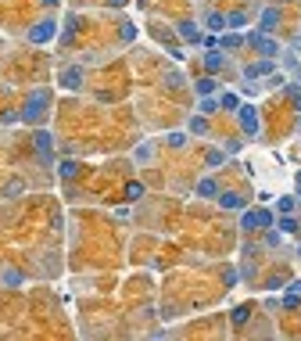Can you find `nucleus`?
<instances>
[{"label": "nucleus", "mask_w": 301, "mask_h": 341, "mask_svg": "<svg viewBox=\"0 0 301 341\" xmlns=\"http://www.w3.org/2000/svg\"><path fill=\"white\" fill-rule=\"evenodd\" d=\"M297 259H301V248H297Z\"/></svg>", "instance_id": "nucleus-31"}, {"label": "nucleus", "mask_w": 301, "mask_h": 341, "mask_svg": "<svg viewBox=\"0 0 301 341\" xmlns=\"http://www.w3.org/2000/svg\"><path fill=\"white\" fill-rule=\"evenodd\" d=\"M237 122H240V130H244L247 137H255V133H258V111H255L251 104L237 108Z\"/></svg>", "instance_id": "nucleus-2"}, {"label": "nucleus", "mask_w": 301, "mask_h": 341, "mask_svg": "<svg viewBox=\"0 0 301 341\" xmlns=\"http://www.w3.org/2000/svg\"><path fill=\"white\" fill-rule=\"evenodd\" d=\"M83 83V72L79 68H68V72H61V87H68V90H75Z\"/></svg>", "instance_id": "nucleus-8"}, {"label": "nucleus", "mask_w": 301, "mask_h": 341, "mask_svg": "<svg viewBox=\"0 0 301 341\" xmlns=\"http://www.w3.org/2000/svg\"><path fill=\"white\" fill-rule=\"evenodd\" d=\"M240 44H244L240 36H222V47H226V51H233V47H240Z\"/></svg>", "instance_id": "nucleus-20"}, {"label": "nucleus", "mask_w": 301, "mask_h": 341, "mask_svg": "<svg viewBox=\"0 0 301 341\" xmlns=\"http://www.w3.org/2000/svg\"><path fill=\"white\" fill-rule=\"evenodd\" d=\"M54 29H58V25H54V22L47 18V22H40V25H36V29L29 32V40H32V44H47L51 36H54Z\"/></svg>", "instance_id": "nucleus-4"}, {"label": "nucleus", "mask_w": 301, "mask_h": 341, "mask_svg": "<svg viewBox=\"0 0 301 341\" xmlns=\"http://www.w3.org/2000/svg\"><path fill=\"white\" fill-rule=\"evenodd\" d=\"M47 104H51V90H36V94H29V101H25V108H22V119H25V122H43Z\"/></svg>", "instance_id": "nucleus-1"}, {"label": "nucleus", "mask_w": 301, "mask_h": 341, "mask_svg": "<svg viewBox=\"0 0 301 341\" xmlns=\"http://www.w3.org/2000/svg\"><path fill=\"white\" fill-rule=\"evenodd\" d=\"M205 25H208V29H215V32H222V29H226V15H219V11H212V15L205 18Z\"/></svg>", "instance_id": "nucleus-11"}, {"label": "nucleus", "mask_w": 301, "mask_h": 341, "mask_svg": "<svg viewBox=\"0 0 301 341\" xmlns=\"http://www.w3.org/2000/svg\"><path fill=\"white\" fill-rule=\"evenodd\" d=\"M61 176L72 180V176H75V162H61Z\"/></svg>", "instance_id": "nucleus-21"}, {"label": "nucleus", "mask_w": 301, "mask_h": 341, "mask_svg": "<svg viewBox=\"0 0 301 341\" xmlns=\"http://www.w3.org/2000/svg\"><path fill=\"white\" fill-rule=\"evenodd\" d=\"M240 226H244V230H255V226H258V212H244V216H240Z\"/></svg>", "instance_id": "nucleus-15"}, {"label": "nucleus", "mask_w": 301, "mask_h": 341, "mask_svg": "<svg viewBox=\"0 0 301 341\" xmlns=\"http://www.w3.org/2000/svg\"><path fill=\"white\" fill-rule=\"evenodd\" d=\"M219 104H222V108H226V111H237V108H240V101H237V97H233V94H226V97H222V101H219Z\"/></svg>", "instance_id": "nucleus-18"}, {"label": "nucleus", "mask_w": 301, "mask_h": 341, "mask_svg": "<svg viewBox=\"0 0 301 341\" xmlns=\"http://www.w3.org/2000/svg\"><path fill=\"white\" fill-rule=\"evenodd\" d=\"M244 320H247V306H240V309L233 313V323H244Z\"/></svg>", "instance_id": "nucleus-25"}, {"label": "nucleus", "mask_w": 301, "mask_h": 341, "mask_svg": "<svg viewBox=\"0 0 301 341\" xmlns=\"http://www.w3.org/2000/svg\"><path fill=\"white\" fill-rule=\"evenodd\" d=\"M226 25H247V15H244V11H233V15H226Z\"/></svg>", "instance_id": "nucleus-17"}, {"label": "nucleus", "mask_w": 301, "mask_h": 341, "mask_svg": "<svg viewBox=\"0 0 301 341\" xmlns=\"http://www.w3.org/2000/svg\"><path fill=\"white\" fill-rule=\"evenodd\" d=\"M197 194H201V198H212V194H215V180H212V176L197 183Z\"/></svg>", "instance_id": "nucleus-14"}, {"label": "nucleus", "mask_w": 301, "mask_h": 341, "mask_svg": "<svg viewBox=\"0 0 301 341\" xmlns=\"http://www.w3.org/2000/svg\"><path fill=\"white\" fill-rule=\"evenodd\" d=\"M276 25H280V11L266 8V11H262V32H276Z\"/></svg>", "instance_id": "nucleus-5"}, {"label": "nucleus", "mask_w": 301, "mask_h": 341, "mask_svg": "<svg viewBox=\"0 0 301 341\" xmlns=\"http://www.w3.org/2000/svg\"><path fill=\"white\" fill-rule=\"evenodd\" d=\"M297 194H301V176H297Z\"/></svg>", "instance_id": "nucleus-30"}, {"label": "nucleus", "mask_w": 301, "mask_h": 341, "mask_svg": "<svg viewBox=\"0 0 301 341\" xmlns=\"http://www.w3.org/2000/svg\"><path fill=\"white\" fill-rule=\"evenodd\" d=\"M194 90H197L201 97H208V94L215 90V79H197V87H194Z\"/></svg>", "instance_id": "nucleus-16"}, {"label": "nucleus", "mask_w": 301, "mask_h": 341, "mask_svg": "<svg viewBox=\"0 0 301 341\" xmlns=\"http://www.w3.org/2000/svg\"><path fill=\"white\" fill-rule=\"evenodd\" d=\"M215 108H219V101H212V97L201 101V111H205V115H208V111H215Z\"/></svg>", "instance_id": "nucleus-23"}, {"label": "nucleus", "mask_w": 301, "mask_h": 341, "mask_svg": "<svg viewBox=\"0 0 301 341\" xmlns=\"http://www.w3.org/2000/svg\"><path fill=\"white\" fill-rule=\"evenodd\" d=\"M258 226H273V216L269 212H258Z\"/></svg>", "instance_id": "nucleus-27"}, {"label": "nucleus", "mask_w": 301, "mask_h": 341, "mask_svg": "<svg viewBox=\"0 0 301 341\" xmlns=\"http://www.w3.org/2000/svg\"><path fill=\"white\" fill-rule=\"evenodd\" d=\"M179 36H183L186 44H201V32H197L194 22H179Z\"/></svg>", "instance_id": "nucleus-6"}, {"label": "nucleus", "mask_w": 301, "mask_h": 341, "mask_svg": "<svg viewBox=\"0 0 301 341\" xmlns=\"http://www.w3.org/2000/svg\"><path fill=\"white\" fill-rule=\"evenodd\" d=\"M280 230H283V234H301V223L287 216V219H280Z\"/></svg>", "instance_id": "nucleus-13"}, {"label": "nucleus", "mask_w": 301, "mask_h": 341, "mask_svg": "<svg viewBox=\"0 0 301 341\" xmlns=\"http://www.w3.org/2000/svg\"><path fill=\"white\" fill-rule=\"evenodd\" d=\"M266 72H273V61H269V58L258 61V65H251V68H244V75H266Z\"/></svg>", "instance_id": "nucleus-12"}, {"label": "nucleus", "mask_w": 301, "mask_h": 341, "mask_svg": "<svg viewBox=\"0 0 301 341\" xmlns=\"http://www.w3.org/2000/svg\"><path fill=\"white\" fill-rule=\"evenodd\" d=\"M226 162V151H208V165H222Z\"/></svg>", "instance_id": "nucleus-19"}, {"label": "nucleus", "mask_w": 301, "mask_h": 341, "mask_svg": "<svg viewBox=\"0 0 301 341\" xmlns=\"http://www.w3.org/2000/svg\"><path fill=\"white\" fill-rule=\"evenodd\" d=\"M36 151H40L43 162H51V133H43V130L36 133Z\"/></svg>", "instance_id": "nucleus-7"}, {"label": "nucleus", "mask_w": 301, "mask_h": 341, "mask_svg": "<svg viewBox=\"0 0 301 341\" xmlns=\"http://www.w3.org/2000/svg\"><path fill=\"white\" fill-rule=\"evenodd\" d=\"M276 208H280V212H294V198H280Z\"/></svg>", "instance_id": "nucleus-22"}, {"label": "nucleus", "mask_w": 301, "mask_h": 341, "mask_svg": "<svg viewBox=\"0 0 301 341\" xmlns=\"http://www.w3.org/2000/svg\"><path fill=\"white\" fill-rule=\"evenodd\" d=\"M40 4H47V8H54V4H58V0H40Z\"/></svg>", "instance_id": "nucleus-29"}, {"label": "nucleus", "mask_w": 301, "mask_h": 341, "mask_svg": "<svg viewBox=\"0 0 301 341\" xmlns=\"http://www.w3.org/2000/svg\"><path fill=\"white\" fill-rule=\"evenodd\" d=\"M222 65H226V58H222L219 51H208V54H205V68H208V72H219Z\"/></svg>", "instance_id": "nucleus-10"}, {"label": "nucleus", "mask_w": 301, "mask_h": 341, "mask_svg": "<svg viewBox=\"0 0 301 341\" xmlns=\"http://www.w3.org/2000/svg\"><path fill=\"white\" fill-rule=\"evenodd\" d=\"M247 44H251L255 51H262L266 58H276V54H280V47H276L273 40H266V36H262V32H251V36H247Z\"/></svg>", "instance_id": "nucleus-3"}, {"label": "nucleus", "mask_w": 301, "mask_h": 341, "mask_svg": "<svg viewBox=\"0 0 301 341\" xmlns=\"http://www.w3.org/2000/svg\"><path fill=\"white\" fill-rule=\"evenodd\" d=\"M108 4H111V8H122V4H126V0H108Z\"/></svg>", "instance_id": "nucleus-28"}, {"label": "nucleus", "mask_w": 301, "mask_h": 341, "mask_svg": "<svg viewBox=\"0 0 301 341\" xmlns=\"http://www.w3.org/2000/svg\"><path fill=\"white\" fill-rule=\"evenodd\" d=\"M219 205L222 208H244V198L233 194V191H226V194H219Z\"/></svg>", "instance_id": "nucleus-9"}, {"label": "nucleus", "mask_w": 301, "mask_h": 341, "mask_svg": "<svg viewBox=\"0 0 301 341\" xmlns=\"http://www.w3.org/2000/svg\"><path fill=\"white\" fill-rule=\"evenodd\" d=\"M126 194H129V198H140V194H143V187H140V183H129V191H126Z\"/></svg>", "instance_id": "nucleus-26"}, {"label": "nucleus", "mask_w": 301, "mask_h": 341, "mask_svg": "<svg viewBox=\"0 0 301 341\" xmlns=\"http://www.w3.org/2000/svg\"><path fill=\"white\" fill-rule=\"evenodd\" d=\"M190 130H194V133H205L208 122H205V119H190Z\"/></svg>", "instance_id": "nucleus-24"}]
</instances>
